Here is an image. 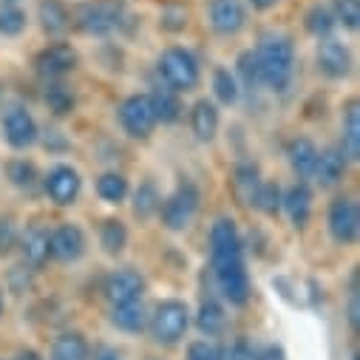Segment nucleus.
Returning <instances> with one entry per match:
<instances>
[{"instance_id": "f257e3e1", "label": "nucleus", "mask_w": 360, "mask_h": 360, "mask_svg": "<svg viewBox=\"0 0 360 360\" xmlns=\"http://www.w3.org/2000/svg\"><path fill=\"white\" fill-rule=\"evenodd\" d=\"M210 266L221 298L230 307H247L252 287L244 264V241L230 216H221L210 227Z\"/></svg>"}, {"instance_id": "f03ea898", "label": "nucleus", "mask_w": 360, "mask_h": 360, "mask_svg": "<svg viewBox=\"0 0 360 360\" xmlns=\"http://www.w3.org/2000/svg\"><path fill=\"white\" fill-rule=\"evenodd\" d=\"M258 82L276 94H284L295 77V43L290 34L266 32L255 49Z\"/></svg>"}, {"instance_id": "7ed1b4c3", "label": "nucleus", "mask_w": 360, "mask_h": 360, "mask_svg": "<svg viewBox=\"0 0 360 360\" xmlns=\"http://www.w3.org/2000/svg\"><path fill=\"white\" fill-rule=\"evenodd\" d=\"M156 71L165 82V88L176 94H191L199 88L202 82V68H199V60L193 51L182 49V46H170L159 54V63H156Z\"/></svg>"}, {"instance_id": "20e7f679", "label": "nucleus", "mask_w": 360, "mask_h": 360, "mask_svg": "<svg viewBox=\"0 0 360 360\" xmlns=\"http://www.w3.org/2000/svg\"><path fill=\"white\" fill-rule=\"evenodd\" d=\"M148 329L150 338L162 346H176L182 343L188 329H191V309L179 298H165L156 304L153 315H148Z\"/></svg>"}, {"instance_id": "39448f33", "label": "nucleus", "mask_w": 360, "mask_h": 360, "mask_svg": "<svg viewBox=\"0 0 360 360\" xmlns=\"http://www.w3.org/2000/svg\"><path fill=\"white\" fill-rule=\"evenodd\" d=\"M122 6L117 0H91L71 12V26L88 37H108L122 26Z\"/></svg>"}, {"instance_id": "423d86ee", "label": "nucleus", "mask_w": 360, "mask_h": 360, "mask_svg": "<svg viewBox=\"0 0 360 360\" xmlns=\"http://www.w3.org/2000/svg\"><path fill=\"white\" fill-rule=\"evenodd\" d=\"M199 202H202V193L196 188V182L191 179H182L176 185V191L162 199V207H159V219H162V227L170 230V233H182L191 227L196 210H199Z\"/></svg>"}, {"instance_id": "0eeeda50", "label": "nucleus", "mask_w": 360, "mask_h": 360, "mask_svg": "<svg viewBox=\"0 0 360 360\" xmlns=\"http://www.w3.org/2000/svg\"><path fill=\"white\" fill-rule=\"evenodd\" d=\"M120 128L131 136V139H150L153 131H156V114H153V105H150V97L148 94H131L120 103Z\"/></svg>"}, {"instance_id": "6e6552de", "label": "nucleus", "mask_w": 360, "mask_h": 360, "mask_svg": "<svg viewBox=\"0 0 360 360\" xmlns=\"http://www.w3.org/2000/svg\"><path fill=\"white\" fill-rule=\"evenodd\" d=\"M326 230L338 247H352L357 244L360 236V207L352 196H338L332 199L326 210Z\"/></svg>"}, {"instance_id": "1a4fd4ad", "label": "nucleus", "mask_w": 360, "mask_h": 360, "mask_svg": "<svg viewBox=\"0 0 360 360\" xmlns=\"http://www.w3.org/2000/svg\"><path fill=\"white\" fill-rule=\"evenodd\" d=\"M0 131L12 150H29L40 139V125L26 105H9L0 117Z\"/></svg>"}, {"instance_id": "9d476101", "label": "nucleus", "mask_w": 360, "mask_h": 360, "mask_svg": "<svg viewBox=\"0 0 360 360\" xmlns=\"http://www.w3.org/2000/svg\"><path fill=\"white\" fill-rule=\"evenodd\" d=\"M43 191H46V196H49L57 207H71V205H77V199H79V193H82V176H79L77 167L60 162V165H54V167L46 173Z\"/></svg>"}, {"instance_id": "9b49d317", "label": "nucleus", "mask_w": 360, "mask_h": 360, "mask_svg": "<svg viewBox=\"0 0 360 360\" xmlns=\"http://www.w3.org/2000/svg\"><path fill=\"white\" fill-rule=\"evenodd\" d=\"M77 65H79V54H77V49L71 43H49L34 57V68L46 79H63Z\"/></svg>"}, {"instance_id": "f8f14e48", "label": "nucleus", "mask_w": 360, "mask_h": 360, "mask_svg": "<svg viewBox=\"0 0 360 360\" xmlns=\"http://www.w3.org/2000/svg\"><path fill=\"white\" fill-rule=\"evenodd\" d=\"M49 247H51V258L60 261V264H74L85 255L88 250V236L79 224L74 221H63L51 230V238H49Z\"/></svg>"}, {"instance_id": "ddd939ff", "label": "nucleus", "mask_w": 360, "mask_h": 360, "mask_svg": "<svg viewBox=\"0 0 360 360\" xmlns=\"http://www.w3.org/2000/svg\"><path fill=\"white\" fill-rule=\"evenodd\" d=\"M315 63H318V71L326 79H346L349 71H352V51H349L346 43H340L335 37H326V40L318 43Z\"/></svg>"}, {"instance_id": "4468645a", "label": "nucleus", "mask_w": 360, "mask_h": 360, "mask_svg": "<svg viewBox=\"0 0 360 360\" xmlns=\"http://www.w3.org/2000/svg\"><path fill=\"white\" fill-rule=\"evenodd\" d=\"M108 304H131V301H142L145 295V278L136 273V269H114V273L105 278V287H103Z\"/></svg>"}, {"instance_id": "2eb2a0df", "label": "nucleus", "mask_w": 360, "mask_h": 360, "mask_svg": "<svg viewBox=\"0 0 360 360\" xmlns=\"http://www.w3.org/2000/svg\"><path fill=\"white\" fill-rule=\"evenodd\" d=\"M247 12L241 0H210V26L221 37H233L244 29Z\"/></svg>"}, {"instance_id": "dca6fc26", "label": "nucleus", "mask_w": 360, "mask_h": 360, "mask_svg": "<svg viewBox=\"0 0 360 360\" xmlns=\"http://www.w3.org/2000/svg\"><path fill=\"white\" fill-rule=\"evenodd\" d=\"M261 182H264V179H261L258 165H252V162H238V165L233 167V173H230V193H233V199H236L241 207H252Z\"/></svg>"}, {"instance_id": "f3484780", "label": "nucleus", "mask_w": 360, "mask_h": 360, "mask_svg": "<svg viewBox=\"0 0 360 360\" xmlns=\"http://www.w3.org/2000/svg\"><path fill=\"white\" fill-rule=\"evenodd\" d=\"M281 210L287 213V219L295 230H307V224L312 219V191H309V185L295 182L292 188H287L281 193Z\"/></svg>"}, {"instance_id": "a211bd4d", "label": "nucleus", "mask_w": 360, "mask_h": 360, "mask_svg": "<svg viewBox=\"0 0 360 360\" xmlns=\"http://www.w3.org/2000/svg\"><path fill=\"white\" fill-rule=\"evenodd\" d=\"M49 238H51V230L43 227V224H32L26 233H20V252H23V264L40 269L49 258H51V247H49Z\"/></svg>"}, {"instance_id": "6ab92c4d", "label": "nucleus", "mask_w": 360, "mask_h": 360, "mask_svg": "<svg viewBox=\"0 0 360 360\" xmlns=\"http://www.w3.org/2000/svg\"><path fill=\"white\" fill-rule=\"evenodd\" d=\"M340 153L349 162L360 159V103L352 97L340 114Z\"/></svg>"}, {"instance_id": "aec40b11", "label": "nucleus", "mask_w": 360, "mask_h": 360, "mask_svg": "<svg viewBox=\"0 0 360 360\" xmlns=\"http://www.w3.org/2000/svg\"><path fill=\"white\" fill-rule=\"evenodd\" d=\"M219 125H221V117H219V105L213 100H196L191 105V131L199 142H213L216 134H219Z\"/></svg>"}, {"instance_id": "412c9836", "label": "nucleus", "mask_w": 360, "mask_h": 360, "mask_svg": "<svg viewBox=\"0 0 360 360\" xmlns=\"http://www.w3.org/2000/svg\"><path fill=\"white\" fill-rule=\"evenodd\" d=\"M346 167H349V159L340 153V148H326V150H318V162H315V179L321 188H335L343 182L346 176Z\"/></svg>"}, {"instance_id": "4be33fe9", "label": "nucleus", "mask_w": 360, "mask_h": 360, "mask_svg": "<svg viewBox=\"0 0 360 360\" xmlns=\"http://www.w3.org/2000/svg\"><path fill=\"white\" fill-rule=\"evenodd\" d=\"M37 20L49 37H63L71 29V9L63 4V0H40Z\"/></svg>"}, {"instance_id": "5701e85b", "label": "nucleus", "mask_w": 360, "mask_h": 360, "mask_svg": "<svg viewBox=\"0 0 360 360\" xmlns=\"http://www.w3.org/2000/svg\"><path fill=\"white\" fill-rule=\"evenodd\" d=\"M150 97V105H153V114H156V122L162 125H176L185 114V105H182V94L170 91V88L159 85L148 94Z\"/></svg>"}, {"instance_id": "b1692460", "label": "nucleus", "mask_w": 360, "mask_h": 360, "mask_svg": "<svg viewBox=\"0 0 360 360\" xmlns=\"http://www.w3.org/2000/svg\"><path fill=\"white\" fill-rule=\"evenodd\" d=\"M287 159L290 167L298 173V179H309L315 173V162H318V145L309 136H295L287 145Z\"/></svg>"}, {"instance_id": "393cba45", "label": "nucleus", "mask_w": 360, "mask_h": 360, "mask_svg": "<svg viewBox=\"0 0 360 360\" xmlns=\"http://www.w3.org/2000/svg\"><path fill=\"white\" fill-rule=\"evenodd\" d=\"M111 323L128 335H139L148 329V312L142 307V301H131V304H114L111 307Z\"/></svg>"}, {"instance_id": "a878e982", "label": "nucleus", "mask_w": 360, "mask_h": 360, "mask_svg": "<svg viewBox=\"0 0 360 360\" xmlns=\"http://www.w3.org/2000/svg\"><path fill=\"white\" fill-rule=\"evenodd\" d=\"M51 360H91V346L82 332H63L51 343Z\"/></svg>"}, {"instance_id": "bb28decb", "label": "nucleus", "mask_w": 360, "mask_h": 360, "mask_svg": "<svg viewBox=\"0 0 360 360\" xmlns=\"http://www.w3.org/2000/svg\"><path fill=\"white\" fill-rule=\"evenodd\" d=\"M196 326H199L202 335L219 338L227 329V312H224V307L216 298H205L199 304V312H196Z\"/></svg>"}, {"instance_id": "cd10ccee", "label": "nucleus", "mask_w": 360, "mask_h": 360, "mask_svg": "<svg viewBox=\"0 0 360 360\" xmlns=\"http://www.w3.org/2000/svg\"><path fill=\"white\" fill-rule=\"evenodd\" d=\"M43 103H46L49 114H54V117H68L77 108L74 91H71L65 82H60V79H49L46 91H43Z\"/></svg>"}, {"instance_id": "c85d7f7f", "label": "nucleus", "mask_w": 360, "mask_h": 360, "mask_svg": "<svg viewBox=\"0 0 360 360\" xmlns=\"http://www.w3.org/2000/svg\"><path fill=\"white\" fill-rule=\"evenodd\" d=\"M159 207H162V193H159V188H156L153 182H142V185L134 191V196H131V210H134V216H136L139 221H150V219L159 216Z\"/></svg>"}, {"instance_id": "c756f323", "label": "nucleus", "mask_w": 360, "mask_h": 360, "mask_svg": "<svg viewBox=\"0 0 360 360\" xmlns=\"http://www.w3.org/2000/svg\"><path fill=\"white\" fill-rule=\"evenodd\" d=\"M131 193V185L128 179L117 170H105L97 176V196L105 202V205H122Z\"/></svg>"}, {"instance_id": "7c9ffc66", "label": "nucleus", "mask_w": 360, "mask_h": 360, "mask_svg": "<svg viewBox=\"0 0 360 360\" xmlns=\"http://www.w3.org/2000/svg\"><path fill=\"white\" fill-rule=\"evenodd\" d=\"M97 238H100L103 252L117 258V255H122L125 247H128V227H125L120 219H105V221L100 224Z\"/></svg>"}, {"instance_id": "2f4dec72", "label": "nucleus", "mask_w": 360, "mask_h": 360, "mask_svg": "<svg viewBox=\"0 0 360 360\" xmlns=\"http://www.w3.org/2000/svg\"><path fill=\"white\" fill-rule=\"evenodd\" d=\"M210 85H213V97H216L213 103H221V105H236V103H238L241 85H238V79H236V74H233L230 68L219 65V68L213 71Z\"/></svg>"}, {"instance_id": "473e14b6", "label": "nucleus", "mask_w": 360, "mask_h": 360, "mask_svg": "<svg viewBox=\"0 0 360 360\" xmlns=\"http://www.w3.org/2000/svg\"><path fill=\"white\" fill-rule=\"evenodd\" d=\"M335 18H332V9L329 6H312V9H307V15H304V29L315 37V40H326V37H332V32H335Z\"/></svg>"}, {"instance_id": "72a5a7b5", "label": "nucleus", "mask_w": 360, "mask_h": 360, "mask_svg": "<svg viewBox=\"0 0 360 360\" xmlns=\"http://www.w3.org/2000/svg\"><path fill=\"white\" fill-rule=\"evenodd\" d=\"M6 179L18 188V191H32L34 185H37V179H40V173H37V165L32 162V159H12L9 165H6Z\"/></svg>"}, {"instance_id": "f704fd0d", "label": "nucleus", "mask_w": 360, "mask_h": 360, "mask_svg": "<svg viewBox=\"0 0 360 360\" xmlns=\"http://www.w3.org/2000/svg\"><path fill=\"white\" fill-rule=\"evenodd\" d=\"M191 23V12L185 4H167L159 15V29L162 32H170V34H179V32H185Z\"/></svg>"}, {"instance_id": "c9c22d12", "label": "nucleus", "mask_w": 360, "mask_h": 360, "mask_svg": "<svg viewBox=\"0 0 360 360\" xmlns=\"http://www.w3.org/2000/svg\"><path fill=\"white\" fill-rule=\"evenodd\" d=\"M281 188L276 185V182H261V188H258V196H255V210L258 213H264V216H278L281 213Z\"/></svg>"}, {"instance_id": "e433bc0d", "label": "nucleus", "mask_w": 360, "mask_h": 360, "mask_svg": "<svg viewBox=\"0 0 360 360\" xmlns=\"http://www.w3.org/2000/svg\"><path fill=\"white\" fill-rule=\"evenodd\" d=\"M26 12L20 6H0V34L4 37H20L26 32Z\"/></svg>"}, {"instance_id": "4c0bfd02", "label": "nucleus", "mask_w": 360, "mask_h": 360, "mask_svg": "<svg viewBox=\"0 0 360 360\" xmlns=\"http://www.w3.org/2000/svg\"><path fill=\"white\" fill-rule=\"evenodd\" d=\"M332 18H335L338 26L354 32L360 26V0H335Z\"/></svg>"}, {"instance_id": "58836bf2", "label": "nucleus", "mask_w": 360, "mask_h": 360, "mask_svg": "<svg viewBox=\"0 0 360 360\" xmlns=\"http://www.w3.org/2000/svg\"><path fill=\"white\" fill-rule=\"evenodd\" d=\"M236 79L241 88H255L258 82V63H255V51H241L236 60Z\"/></svg>"}, {"instance_id": "ea45409f", "label": "nucleus", "mask_w": 360, "mask_h": 360, "mask_svg": "<svg viewBox=\"0 0 360 360\" xmlns=\"http://www.w3.org/2000/svg\"><path fill=\"white\" fill-rule=\"evenodd\" d=\"M20 241V227L12 216H0V255H12Z\"/></svg>"}, {"instance_id": "a19ab883", "label": "nucleus", "mask_w": 360, "mask_h": 360, "mask_svg": "<svg viewBox=\"0 0 360 360\" xmlns=\"http://www.w3.org/2000/svg\"><path fill=\"white\" fill-rule=\"evenodd\" d=\"M346 321L352 326V332L360 329V276L352 273V281H349V301H346Z\"/></svg>"}, {"instance_id": "79ce46f5", "label": "nucleus", "mask_w": 360, "mask_h": 360, "mask_svg": "<svg viewBox=\"0 0 360 360\" xmlns=\"http://www.w3.org/2000/svg\"><path fill=\"white\" fill-rule=\"evenodd\" d=\"M188 360H221V349L210 338H202L188 346Z\"/></svg>"}, {"instance_id": "37998d69", "label": "nucleus", "mask_w": 360, "mask_h": 360, "mask_svg": "<svg viewBox=\"0 0 360 360\" xmlns=\"http://www.w3.org/2000/svg\"><path fill=\"white\" fill-rule=\"evenodd\" d=\"M230 360H258V357H255V349H252L244 338H238V340L230 346Z\"/></svg>"}, {"instance_id": "c03bdc74", "label": "nucleus", "mask_w": 360, "mask_h": 360, "mask_svg": "<svg viewBox=\"0 0 360 360\" xmlns=\"http://www.w3.org/2000/svg\"><path fill=\"white\" fill-rule=\"evenodd\" d=\"M255 357L258 360H287V354H284V349L278 343H266L261 352H255Z\"/></svg>"}, {"instance_id": "a18cd8bd", "label": "nucleus", "mask_w": 360, "mask_h": 360, "mask_svg": "<svg viewBox=\"0 0 360 360\" xmlns=\"http://www.w3.org/2000/svg\"><path fill=\"white\" fill-rule=\"evenodd\" d=\"M94 360H122V354H120L114 346H103V349L94 354Z\"/></svg>"}, {"instance_id": "49530a36", "label": "nucleus", "mask_w": 360, "mask_h": 360, "mask_svg": "<svg viewBox=\"0 0 360 360\" xmlns=\"http://www.w3.org/2000/svg\"><path fill=\"white\" fill-rule=\"evenodd\" d=\"M250 6H252L255 12H269L273 6H278V0H250Z\"/></svg>"}, {"instance_id": "de8ad7c7", "label": "nucleus", "mask_w": 360, "mask_h": 360, "mask_svg": "<svg viewBox=\"0 0 360 360\" xmlns=\"http://www.w3.org/2000/svg\"><path fill=\"white\" fill-rule=\"evenodd\" d=\"M15 360H43V354L34 352V349H20V352L15 354Z\"/></svg>"}, {"instance_id": "09e8293b", "label": "nucleus", "mask_w": 360, "mask_h": 360, "mask_svg": "<svg viewBox=\"0 0 360 360\" xmlns=\"http://www.w3.org/2000/svg\"><path fill=\"white\" fill-rule=\"evenodd\" d=\"M23 0H0V6H20Z\"/></svg>"}, {"instance_id": "8fccbe9b", "label": "nucleus", "mask_w": 360, "mask_h": 360, "mask_svg": "<svg viewBox=\"0 0 360 360\" xmlns=\"http://www.w3.org/2000/svg\"><path fill=\"white\" fill-rule=\"evenodd\" d=\"M0 309H4V298H0Z\"/></svg>"}]
</instances>
